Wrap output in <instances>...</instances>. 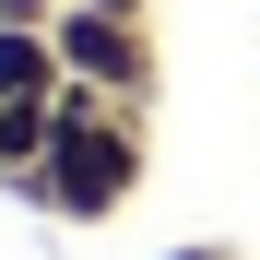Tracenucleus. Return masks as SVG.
<instances>
[{
  "instance_id": "nucleus-3",
  "label": "nucleus",
  "mask_w": 260,
  "mask_h": 260,
  "mask_svg": "<svg viewBox=\"0 0 260 260\" xmlns=\"http://www.w3.org/2000/svg\"><path fill=\"white\" fill-rule=\"evenodd\" d=\"M48 142H59V95H0V178H36L48 166Z\"/></svg>"
},
{
  "instance_id": "nucleus-1",
  "label": "nucleus",
  "mask_w": 260,
  "mask_h": 260,
  "mask_svg": "<svg viewBox=\"0 0 260 260\" xmlns=\"http://www.w3.org/2000/svg\"><path fill=\"white\" fill-rule=\"evenodd\" d=\"M130 189H142V118H130L118 95H95V83H59V142L24 178V201L71 213V225H107Z\"/></svg>"
},
{
  "instance_id": "nucleus-2",
  "label": "nucleus",
  "mask_w": 260,
  "mask_h": 260,
  "mask_svg": "<svg viewBox=\"0 0 260 260\" xmlns=\"http://www.w3.org/2000/svg\"><path fill=\"white\" fill-rule=\"evenodd\" d=\"M59 71L71 83H95V95H118V107H154V36L130 24V12H95V0H59Z\"/></svg>"
},
{
  "instance_id": "nucleus-6",
  "label": "nucleus",
  "mask_w": 260,
  "mask_h": 260,
  "mask_svg": "<svg viewBox=\"0 0 260 260\" xmlns=\"http://www.w3.org/2000/svg\"><path fill=\"white\" fill-rule=\"evenodd\" d=\"M95 12H130V24H142V0H95Z\"/></svg>"
},
{
  "instance_id": "nucleus-5",
  "label": "nucleus",
  "mask_w": 260,
  "mask_h": 260,
  "mask_svg": "<svg viewBox=\"0 0 260 260\" xmlns=\"http://www.w3.org/2000/svg\"><path fill=\"white\" fill-rule=\"evenodd\" d=\"M0 24H59V0H0Z\"/></svg>"
},
{
  "instance_id": "nucleus-4",
  "label": "nucleus",
  "mask_w": 260,
  "mask_h": 260,
  "mask_svg": "<svg viewBox=\"0 0 260 260\" xmlns=\"http://www.w3.org/2000/svg\"><path fill=\"white\" fill-rule=\"evenodd\" d=\"M59 36L48 24H0V95H59Z\"/></svg>"
},
{
  "instance_id": "nucleus-7",
  "label": "nucleus",
  "mask_w": 260,
  "mask_h": 260,
  "mask_svg": "<svg viewBox=\"0 0 260 260\" xmlns=\"http://www.w3.org/2000/svg\"><path fill=\"white\" fill-rule=\"evenodd\" d=\"M166 260H213V248H166Z\"/></svg>"
}]
</instances>
